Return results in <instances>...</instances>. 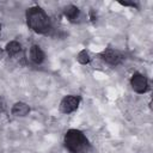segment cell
Segmentation results:
<instances>
[{
  "label": "cell",
  "mask_w": 153,
  "mask_h": 153,
  "mask_svg": "<svg viewBox=\"0 0 153 153\" xmlns=\"http://www.w3.org/2000/svg\"><path fill=\"white\" fill-rule=\"evenodd\" d=\"M26 22L29 27L38 33H44L50 27L49 18L41 7H30L26 11Z\"/></svg>",
  "instance_id": "1"
},
{
  "label": "cell",
  "mask_w": 153,
  "mask_h": 153,
  "mask_svg": "<svg viewBox=\"0 0 153 153\" xmlns=\"http://www.w3.org/2000/svg\"><path fill=\"white\" fill-rule=\"evenodd\" d=\"M65 146L71 153H88L90 143L82 131L69 129L65 135Z\"/></svg>",
  "instance_id": "2"
},
{
  "label": "cell",
  "mask_w": 153,
  "mask_h": 153,
  "mask_svg": "<svg viewBox=\"0 0 153 153\" xmlns=\"http://www.w3.org/2000/svg\"><path fill=\"white\" fill-rule=\"evenodd\" d=\"M130 85H131L133 90L135 92H137V93H145L148 90V81L140 73L133 74L131 79H130Z\"/></svg>",
  "instance_id": "3"
},
{
  "label": "cell",
  "mask_w": 153,
  "mask_h": 153,
  "mask_svg": "<svg viewBox=\"0 0 153 153\" xmlns=\"http://www.w3.org/2000/svg\"><path fill=\"white\" fill-rule=\"evenodd\" d=\"M79 106V98L75 96H66L60 103V111L63 114H71Z\"/></svg>",
  "instance_id": "4"
},
{
  "label": "cell",
  "mask_w": 153,
  "mask_h": 153,
  "mask_svg": "<svg viewBox=\"0 0 153 153\" xmlns=\"http://www.w3.org/2000/svg\"><path fill=\"white\" fill-rule=\"evenodd\" d=\"M102 57H103V60H104L106 63L112 65V66L118 65V63L121 62V60H122L121 55H120L116 50H112V49H106V50H104V51L102 53Z\"/></svg>",
  "instance_id": "5"
},
{
  "label": "cell",
  "mask_w": 153,
  "mask_h": 153,
  "mask_svg": "<svg viewBox=\"0 0 153 153\" xmlns=\"http://www.w3.org/2000/svg\"><path fill=\"white\" fill-rule=\"evenodd\" d=\"M29 55H30V60L33 63H41L44 60V53H43V50L38 45H36V44H33L30 48Z\"/></svg>",
  "instance_id": "6"
},
{
  "label": "cell",
  "mask_w": 153,
  "mask_h": 153,
  "mask_svg": "<svg viewBox=\"0 0 153 153\" xmlns=\"http://www.w3.org/2000/svg\"><path fill=\"white\" fill-rule=\"evenodd\" d=\"M29 111H30V106L24 102H18L12 106V115L18 116V117L26 116Z\"/></svg>",
  "instance_id": "7"
},
{
  "label": "cell",
  "mask_w": 153,
  "mask_h": 153,
  "mask_svg": "<svg viewBox=\"0 0 153 153\" xmlns=\"http://www.w3.org/2000/svg\"><path fill=\"white\" fill-rule=\"evenodd\" d=\"M63 13H65V16H66L68 19L74 20V19L78 17V14H79V8H78L76 6H74V5H68V6L65 7Z\"/></svg>",
  "instance_id": "8"
},
{
  "label": "cell",
  "mask_w": 153,
  "mask_h": 153,
  "mask_svg": "<svg viewBox=\"0 0 153 153\" xmlns=\"http://www.w3.org/2000/svg\"><path fill=\"white\" fill-rule=\"evenodd\" d=\"M20 49H22V45H20V43L17 42V41H11V42L7 43V45H6V51H7V54L11 55V56L18 54V53L20 51Z\"/></svg>",
  "instance_id": "9"
},
{
  "label": "cell",
  "mask_w": 153,
  "mask_h": 153,
  "mask_svg": "<svg viewBox=\"0 0 153 153\" xmlns=\"http://www.w3.org/2000/svg\"><path fill=\"white\" fill-rule=\"evenodd\" d=\"M76 60H78L79 63H81V65H86V63L90 62V55H88V53H87L86 50H81V51L78 54Z\"/></svg>",
  "instance_id": "10"
},
{
  "label": "cell",
  "mask_w": 153,
  "mask_h": 153,
  "mask_svg": "<svg viewBox=\"0 0 153 153\" xmlns=\"http://www.w3.org/2000/svg\"><path fill=\"white\" fill-rule=\"evenodd\" d=\"M5 109H6V103L2 98H0V112H4Z\"/></svg>",
  "instance_id": "11"
},
{
  "label": "cell",
  "mask_w": 153,
  "mask_h": 153,
  "mask_svg": "<svg viewBox=\"0 0 153 153\" xmlns=\"http://www.w3.org/2000/svg\"><path fill=\"white\" fill-rule=\"evenodd\" d=\"M120 4H122V5H124V6H134L133 2H127V1H120Z\"/></svg>",
  "instance_id": "12"
},
{
  "label": "cell",
  "mask_w": 153,
  "mask_h": 153,
  "mask_svg": "<svg viewBox=\"0 0 153 153\" xmlns=\"http://www.w3.org/2000/svg\"><path fill=\"white\" fill-rule=\"evenodd\" d=\"M1 56H2V50H1V48H0V59H1Z\"/></svg>",
  "instance_id": "13"
},
{
  "label": "cell",
  "mask_w": 153,
  "mask_h": 153,
  "mask_svg": "<svg viewBox=\"0 0 153 153\" xmlns=\"http://www.w3.org/2000/svg\"><path fill=\"white\" fill-rule=\"evenodd\" d=\"M0 32H1V24H0Z\"/></svg>",
  "instance_id": "14"
}]
</instances>
